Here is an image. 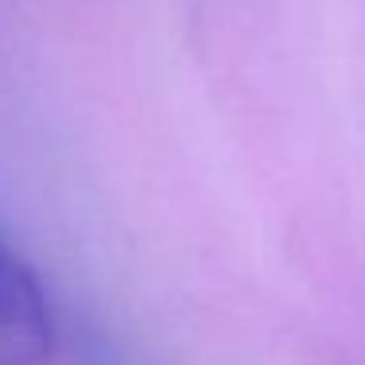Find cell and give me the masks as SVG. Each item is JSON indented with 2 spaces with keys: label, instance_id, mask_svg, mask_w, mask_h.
Wrapping results in <instances>:
<instances>
[{
  "label": "cell",
  "instance_id": "7a4b0ae2",
  "mask_svg": "<svg viewBox=\"0 0 365 365\" xmlns=\"http://www.w3.org/2000/svg\"><path fill=\"white\" fill-rule=\"evenodd\" d=\"M83 365H118V361H114L110 346L91 334V338H83Z\"/></svg>",
  "mask_w": 365,
  "mask_h": 365
},
{
  "label": "cell",
  "instance_id": "6da1fadb",
  "mask_svg": "<svg viewBox=\"0 0 365 365\" xmlns=\"http://www.w3.org/2000/svg\"><path fill=\"white\" fill-rule=\"evenodd\" d=\"M59 322L36 267L9 236H0V365H48Z\"/></svg>",
  "mask_w": 365,
  "mask_h": 365
}]
</instances>
